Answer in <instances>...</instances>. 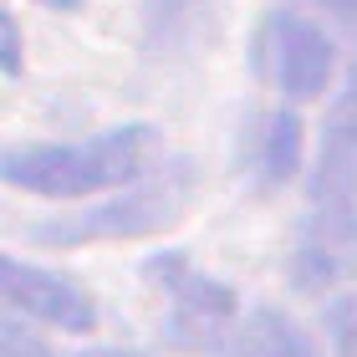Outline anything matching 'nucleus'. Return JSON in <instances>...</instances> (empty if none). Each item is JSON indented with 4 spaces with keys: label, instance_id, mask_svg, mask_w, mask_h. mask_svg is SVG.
<instances>
[{
    "label": "nucleus",
    "instance_id": "f257e3e1",
    "mask_svg": "<svg viewBox=\"0 0 357 357\" xmlns=\"http://www.w3.org/2000/svg\"><path fill=\"white\" fill-rule=\"evenodd\" d=\"M153 153H158V128L123 123L87 143H21V149H6L0 178L10 189L41 194V199H87V194L143 178Z\"/></svg>",
    "mask_w": 357,
    "mask_h": 357
},
{
    "label": "nucleus",
    "instance_id": "f03ea898",
    "mask_svg": "<svg viewBox=\"0 0 357 357\" xmlns=\"http://www.w3.org/2000/svg\"><path fill=\"white\" fill-rule=\"evenodd\" d=\"M337 250H357V72L347 77V92L337 102L327 138L317 153V174H312V245L301 255L321 261L332 275L327 255Z\"/></svg>",
    "mask_w": 357,
    "mask_h": 357
},
{
    "label": "nucleus",
    "instance_id": "7ed1b4c3",
    "mask_svg": "<svg viewBox=\"0 0 357 357\" xmlns=\"http://www.w3.org/2000/svg\"><path fill=\"white\" fill-rule=\"evenodd\" d=\"M143 275L153 281V291L164 296V342L178 352H215L225 337H235L240 327V301L235 291L215 281V275L194 271L178 250L153 255Z\"/></svg>",
    "mask_w": 357,
    "mask_h": 357
},
{
    "label": "nucleus",
    "instance_id": "20e7f679",
    "mask_svg": "<svg viewBox=\"0 0 357 357\" xmlns=\"http://www.w3.org/2000/svg\"><path fill=\"white\" fill-rule=\"evenodd\" d=\"M194 194V178L189 169L178 174H164L158 184H138L118 194V199H102L82 209V215H61V220H41L31 225V240H41V245H92V240H138V235H153L174 225L184 215Z\"/></svg>",
    "mask_w": 357,
    "mask_h": 357
},
{
    "label": "nucleus",
    "instance_id": "39448f33",
    "mask_svg": "<svg viewBox=\"0 0 357 357\" xmlns=\"http://www.w3.org/2000/svg\"><path fill=\"white\" fill-rule=\"evenodd\" d=\"M261 52H266L271 82L281 87L291 102H312L337 77V52H332L327 31L317 21H306V15H296V10H271L266 15Z\"/></svg>",
    "mask_w": 357,
    "mask_h": 357
},
{
    "label": "nucleus",
    "instance_id": "423d86ee",
    "mask_svg": "<svg viewBox=\"0 0 357 357\" xmlns=\"http://www.w3.org/2000/svg\"><path fill=\"white\" fill-rule=\"evenodd\" d=\"M0 296H6L10 312L41 321V327L77 332V337L97 332V306H92V296L82 286H72L67 275H56V271L26 266V261H15V255L0 261Z\"/></svg>",
    "mask_w": 357,
    "mask_h": 357
},
{
    "label": "nucleus",
    "instance_id": "0eeeda50",
    "mask_svg": "<svg viewBox=\"0 0 357 357\" xmlns=\"http://www.w3.org/2000/svg\"><path fill=\"white\" fill-rule=\"evenodd\" d=\"M235 357H321V347L306 337L296 321L275 306H261L240 321L235 332Z\"/></svg>",
    "mask_w": 357,
    "mask_h": 357
},
{
    "label": "nucleus",
    "instance_id": "6e6552de",
    "mask_svg": "<svg viewBox=\"0 0 357 357\" xmlns=\"http://www.w3.org/2000/svg\"><path fill=\"white\" fill-rule=\"evenodd\" d=\"M296 169H301V118L291 107H275L261 123V178L286 184Z\"/></svg>",
    "mask_w": 357,
    "mask_h": 357
},
{
    "label": "nucleus",
    "instance_id": "1a4fd4ad",
    "mask_svg": "<svg viewBox=\"0 0 357 357\" xmlns=\"http://www.w3.org/2000/svg\"><path fill=\"white\" fill-rule=\"evenodd\" d=\"M321 327H327V342L337 357H357V291H342L321 312Z\"/></svg>",
    "mask_w": 357,
    "mask_h": 357
},
{
    "label": "nucleus",
    "instance_id": "9d476101",
    "mask_svg": "<svg viewBox=\"0 0 357 357\" xmlns=\"http://www.w3.org/2000/svg\"><path fill=\"white\" fill-rule=\"evenodd\" d=\"M0 357H52V347L36 332H26L21 321H6L0 327Z\"/></svg>",
    "mask_w": 357,
    "mask_h": 357
},
{
    "label": "nucleus",
    "instance_id": "9b49d317",
    "mask_svg": "<svg viewBox=\"0 0 357 357\" xmlns=\"http://www.w3.org/2000/svg\"><path fill=\"white\" fill-rule=\"evenodd\" d=\"M306 6H317V10L357 46V0H306Z\"/></svg>",
    "mask_w": 357,
    "mask_h": 357
},
{
    "label": "nucleus",
    "instance_id": "f8f14e48",
    "mask_svg": "<svg viewBox=\"0 0 357 357\" xmlns=\"http://www.w3.org/2000/svg\"><path fill=\"white\" fill-rule=\"evenodd\" d=\"M0 67H6V77H21V26H15V15H0Z\"/></svg>",
    "mask_w": 357,
    "mask_h": 357
},
{
    "label": "nucleus",
    "instance_id": "ddd939ff",
    "mask_svg": "<svg viewBox=\"0 0 357 357\" xmlns=\"http://www.w3.org/2000/svg\"><path fill=\"white\" fill-rule=\"evenodd\" d=\"M82 357H149V352H128V347H92Z\"/></svg>",
    "mask_w": 357,
    "mask_h": 357
},
{
    "label": "nucleus",
    "instance_id": "4468645a",
    "mask_svg": "<svg viewBox=\"0 0 357 357\" xmlns=\"http://www.w3.org/2000/svg\"><path fill=\"white\" fill-rule=\"evenodd\" d=\"M41 6H46V10H67V15H72V10H82V0H41Z\"/></svg>",
    "mask_w": 357,
    "mask_h": 357
}]
</instances>
